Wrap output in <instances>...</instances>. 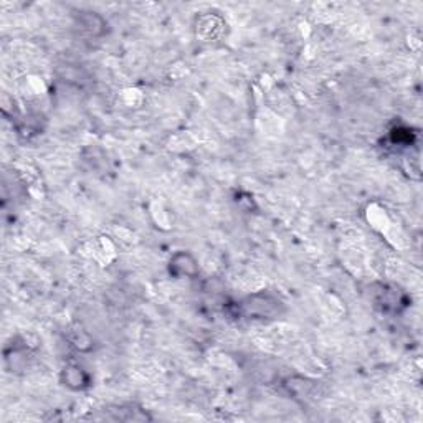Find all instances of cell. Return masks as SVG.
<instances>
[{
  "label": "cell",
  "instance_id": "cell-5",
  "mask_svg": "<svg viewBox=\"0 0 423 423\" xmlns=\"http://www.w3.org/2000/svg\"><path fill=\"white\" fill-rule=\"evenodd\" d=\"M387 141L390 142V147L395 151L412 149V147L418 146V132L408 126H395L388 132Z\"/></svg>",
  "mask_w": 423,
  "mask_h": 423
},
{
  "label": "cell",
  "instance_id": "cell-2",
  "mask_svg": "<svg viewBox=\"0 0 423 423\" xmlns=\"http://www.w3.org/2000/svg\"><path fill=\"white\" fill-rule=\"evenodd\" d=\"M371 294L373 306L386 314H398L410 304L408 294L402 288H398L397 284L377 283L372 286Z\"/></svg>",
  "mask_w": 423,
  "mask_h": 423
},
{
  "label": "cell",
  "instance_id": "cell-3",
  "mask_svg": "<svg viewBox=\"0 0 423 423\" xmlns=\"http://www.w3.org/2000/svg\"><path fill=\"white\" fill-rule=\"evenodd\" d=\"M62 382L70 390L80 392L86 390L91 386V376L81 366H78V364H68V366L63 367Z\"/></svg>",
  "mask_w": 423,
  "mask_h": 423
},
{
  "label": "cell",
  "instance_id": "cell-6",
  "mask_svg": "<svg viewBox=\"0 0 423 423\" xmlns=\"http://www.w3.org/2000/svg\"><path fill=\"white\" fill-rule=\"evenodd\" d=\"M78 25H80L81 30H85L88 35L93 37H100L106 32L105 18L98 16L96 12H80Z\"/></svg>",
  "mask_w": 423,
  "mask_h": 423
},
{
  "label": "cell",
  "instance_id": "cell-1",
  "mask_svg": "<svg viewBox=\"0 0 423 423\" xmlns=\"http://www.w3.org/2000/svg\"><path fill=\"white\" fill-rule=\"evenodd\" d=\"M237 313L252 321H273L284 313V306L273 294L257 293L243 299L237 306Z\"/></svg>",
  "mask_w": 423,
  "mask_h": 423
},
{
  "label": "cell",
  "instance_id": "cell-4",
  "mask_svg": "<svg viewBox=\"0 0 423 423\" xmlns=\"http://www.w3.org/2000/svg\"><path fill=\"white\" fill-rule=\"evenodd\" d=\"M169 272L172 277L175 278H182V277L194 278L197 277V273H199V267H197L195 258L192 257L190 253L179 252L170 258Z\"/></svg>",
  "mask_w": 423,
  "mask_h": 423
}]
</instances>
